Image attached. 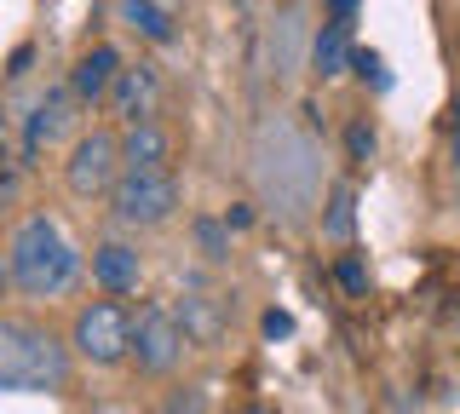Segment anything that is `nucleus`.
<instances>
[{
    "label": "nucleus",
    "mask_w": 460,
    "mask_h": 414,
    "mask_svg": "<svg viewBox=\"0 0 460 414\" xmlns=\"http://www.w3.org/2000/svg\"><path fill=\"white\" fill-rule=\"evenodd\" d=\"M6 265H12V288L23 299H64L81 277V253L64 236V225L47 213L18 219V231L6 242Z\"/></svg>",
    "instance_id": "obj_1"
},
{
    "label": "nucleus",
    "mask_w": 460,
    "mask_h": 414,
    "mask_svg": "<svg viewBox=\"0 0 460 414\" xmlns=\"http://www.w3.org/2000/svg\"><path fill=\"white\" fill-rule=\"evenodd\" d=\"M0 392H69V346L52 328L0 317Z\"/></svg>",
    "instance_id": "obj_2"
},
{
    "label": "nucleus",
    "mask_w": 460,
    "mask_h": 414,
    "mask_svg": "<svg viewBox=\"0 0 460 414\" xmlns=\"http://www.w3.org/2000/svg\"><path fill=\"white\" fill-rule=\"evenodd\" d=\"M69 346L93 368L127 363V357H133V311H127L121 299H93V305H81L75 328H69Z\"/></svg>",
    "instance_id": "obj_3"
},
{
    "label": "nucleus",
    "mask_w": 460,
    "mask_h": 414,
    "mask_svg": "<svg viewBox=\"0 0 460 414\" xmlns=\"http://www.w3.org/2000/svg\"><path fill=\"white\" fill-rule=\"evenodd\" d=\"M110 213L127 231H155V225H167L172 213H179V179H172V167L167 173H133V167H127L110 190Z\"/></svg>",
    "instance_id": "obj_4"
},
{
    "label": "nucleus",
    "mask_w": 460,
    "mask_h": 414,
    "mask_svg": "<svg viewBox=\"0 0 460 414\" xmlns=\"http://www.w3.org/2000/svg\"><path fill=\"white\" fill-rule=\"evenodd\" d=\"M121 173H127L121 138H115L110 127H93V133H81L75 150H69V162H64V184H69V196H81V202H93V196H110Z\"/></svg>",
    "instance_id": "obj_5"
},
{
    "label": "nucleus",
    "mask_w": 460,
    "mask_h": 414,
    "mask_svg": "<svg viewBox=\"0 0 460 414\" xmlns=\"http://www.w3.org/2000/svg\"><path fill=\"white\" fill-rule=\"evenodd\" d=\"M184 346H190V334H184L179 311L144 305L138 317H133V363H138V374H150V380L172 374L179 357H184Z\"/></svg>",
    "instance_id": "obj_6"
},
{
    "label": "nucleus",
    "mask_w": 460,
    "mask_h": 414,
    "mask_svg": "<svg viewBox=\"0 0 460 414\" xmlns=\"http://www.w3.org/2000/svg\"><path fill=\"white\" fill-rule=\"evenodd\" d=\"M104 104H110V116L121 121V127H133V121H155V110H162V75H155L150 64L121 69Z\"/></svg>",
    "instance_id": "obj_7"
},
{
    "label": "nucleus",
    "mask_w": 460,
    "mask_h": 414,
    "mask_svg": "<svg viewBox=\"0 0 460 414\" xmlns=\"http://www.w3.org/2000/svg\"><path fill=\"white\" fill-rule=\"evenodd\" d=\"M93 282H98L104 294H115V299H121V294H138L144 260H138L133 242H115V236L98 242V248H93Z\"/></svg>",
    "instance_id": "obj_8"
},
{
    "label": "nucleus",
    "mask_w": 460,
    "mask_h": 414,
    "mask_svg": "<svg viewBox=\"0 0 460 414\" xmlns=\"http://www.w3.org/2000/svg\"><path fill=\"white\" fill-rule=\"evenodd\" d=\"M121 69H127V64H121V52L98 40V47H86L81 58H75V69H69V87H75V98H81V104H104Z\"/></svg>",
    "instance_id": "obj_9"
},
{
    "label": "nucleus",
    "mask_w": 460,
    "mask_h": 414,
    "mask_svg": "<svg viewBox=\"0 0 460 414\" xmlns=\"http://www.w3.org/2000/svg\"><path fill=\"white\" fill-rule=\"evenodd\" d=\"M121 162L133 173H167L172 167V133L162 121H133L121 133Z\"/></svg>",
    "instance_id": "obj_10"
},
{
    "label": "nucleus",
    "mask_w": 460,
    "mask_h": 414,
    "mask_svg": "<svg viewBox=\"0 0 460 414\" xmlns=\"http://www.w3.org/2000/svg\"><path fill=\"white\" fill-rule=\"evenodd\" d=\"M75 110H81L75 87H52V92H40L35 116H29V150H40V145H58V138H64L69 127H75Z\"/></svg>",
    "instance_id": "obj_11"
},
{
    "label": "nucleus",
    "mask_w": 460,
    "mask_h": 414,
    "mask_svg": "<svg viewBox=\"0 0 460 414\" xmlns=\"http://www.w3.org/2000/svg\"><path fill=\"white\" fill-rule=\"evenodd\" d=\"M351 58H357V47H351V23L328 18L323 30H316V40H311V69H316L323 81H334V75H345V69H351Z\"/></svg>",
    "instance_id": "obj_12"
},
{
    "label": "nucleus",
    "mask_w": 460,
    "mask_h": 414,
    "mask_svg": "<svg viewBox=\"0 0 460 414\" xmlns=\"http://www.w3.org/2000/svg\"><path fill=\"white\" fill-rule=\"evenodd\" d=\"M115 18L127 30H138L144 40H172V12L162 0H115Z\"/></svg>",
    "instance_id": "obj_13"
},
{
    "label": "nucleus",
    "mask_w": 460,
    "mask_h": 414,
    "mask_svg": "<svg viewBox=\"0 0 460 414\" xmlns=\"http://www.w3.org/2000/svg\"><path fill=\"white\" fill-rule=\"evenodd\" d=\"M351 231H357V196H351V184H334L328 190V213H323V236L351 242Z\"/></svg>",
    "instance_id": "obj_14"
},
{
    "label": "nucleus",
    "mask_w": 460,
    "mask_h": 414,
    "mask_svg": "<svg viewBox=\"0 0 460 414\" xmlns=\"http://www.w3.org/2000/svg\"><path fill=\"white\" fill-rule=\"evenodd\" d=\"M179 322H184V334H190V339H213V334H219V317H213V299H184Z\"/></svg>",
    "instance_id": "obj_15"
},
{
    "label": "nucleus",
    "mask_w": 460,
    "mask_h": 414,
    "mask_svg": "<svg viewBox=\"0 0 460 414\" xmlns=\"http://www.w3.org/2000/svg\"><path fill=\"white\" fill-rule=\"evenodd\" d=\"M196 248H201V260H230V225L219 219H196Z\"/></svg>",
    "instance_id": "obj_16"
},
{
    "label": "nucleus",
    "mask_w": 460,
    "mask_h": 414,
    "mask_svg": "<svg viewBox=\"0 0 460 414\" xmlns=\"http://www.w3.org/2000/svg\"><path fill=\"white\" fill-rule=\"evenodd\" d=\"M374 150H380V133H374V121H351V127H345V155H351L357 167L374 162Z\"/></svg>",
    "instance_id": "obj_17"
},
{
    "label": "nucleus",
    "mask_w": 460,
    "mask_h": 414,
    "mask_svg": "<svg viewBox=\"0 0 460 414\" xmlns=\"http://www.w3.org/2000/svg\"><path fill=\"white\" fill-rule=\"evenodd\" d=\"M334 282H340L345 294H368V260H363V253H340Z\"/></svg>",
    "instance_id": "obj_18"
},
{
    "label": "nucleus",
    "mask_w": 460,
    "mask_h": 414,
    "mask_svg": "<svg viewBox=\"0 0 460 414\" xmlns=\"http://www.w3.org/2000/svg\"><path fill=\"white\" fill-rule=\"evenodd\" d=\"M351 69H357V75H363V81H374V87H380V92L392 87V75H385V58H380V52H368V47H363V52H357V58H351Z\"/></svg>",
    "instance_id": "obj_19"
},
{
    "label": "nucleus",
    "mask_w": 460,
    "mask_h": 414,
    "mask_svg": "<svg viewBox=\"0 0 460 414\" xmlns=\"http://www.w3.org/2000/svg\"><path fill=\"white\" fill-rule=\"evenodd\" d=\"M265 334L270 339H288V334H294V317H288V311H265Z\"/></svg>",
    "instance_id": "obj_20"
},
{
    "label": "nucleus",
    "mask_w": 460,
    "mask_h": 414,
    "mask_svg": "<svg viewBox=\"0 0 460 414\" xmlns=\"http://www.w3.org/2000/svg\"><path fill=\"white\" fill-rule=\"evenodd\" d=\"M201 409H208V403H201V392H179L167 403V414H201Z\"/></svg>",
    "instance_id": "obj_21"
},
{
    "label": "nucleus",
    "mask_w": 460,
    "mask_h": 414,
    "mask_svg": "<svg viewBox=\"0 0 460 414\" xmlns=\"http://www.w3.org/2000/svg\"><path fill=\"white\" fill-rule=\"evenodd\" d=\"M225 225H230V231H248V225H253V207H248V202H236V207L225 213Z\"/></svg>",
    "instance_id": "obj_22"
},
{
    "label": "nucleus",
    "mask_w": 460,
    "mask_h": 414,
    "mask_svg": "<svg viewBox=\"0 0 460 414\" xmlns=\"http://www.w3.org/2000/svg\"><path fill=\"white\" fill-rule=\"evenodd\" d=\"M328 12H334L340 23H351V12H357V0H328Z\"/></svg>",
    "instance_id": "obj_23"
},
{
    "label": "nucleus",
    "mask_w": 460,
    "mask_h": 414,
    "mask_svg": "<svg viewBox=\"0 0 460 414\" xmlns=\"http://www.w3.org/2000/svg\"><path fill=\"white\" fill-rule=\"evenodd\" d=\"M12 190H18V179H12V173H0V207L12 202Z\"/></svg>",
    "instance_id": "obj_24"
},
{
    "label": "nucleus",
    "mask_w": 460,
    "mask_h": 414,
    "mask_svg": "<svg viewBox=\"0 0 460 414\" xmlns=\"http://www.w3.org/2000/svg\"><path fill=\"white\" fill-rule=\"evenodd\" d=\"M12 294V265H6V253H0V299Z\"/></svg>",
    "instance_id": "obj_25"
},
{
    "label": "nucleus",
    "mask_w": 460,
    "mask_h": 414,
    "mask_svg": "<svg viewBox=\"0 0 460 414\" xmlns=\"http://www.w3.org/2000/svg\"><path fill=\"white\" fill-rule=\"evenodd\" d=\"M455 155H460V110H455Z\"/></svg>",
    "instance_id": "obj_26"
},
{
    "label": "nucleus",
    "mask_w": 460,
    "mask_h": 414,
    "mask_svg": "<svg viewBox=\"0 0 460 414\" xmlns=\"http://www.w3.org/2000/svg\"><path fill=\"white\" fill-rule=\"evenodd\" d=\"M0 173H6V145H0Z\"/></svg>",
    "instance_id": "obj_27"
},
{
    "label": "nucleus",
    "mask_w": 460,
    "mask_h": 414,
    "mask_svg": "<svg viewBox=\"0 0 460 414\" xmlns=\"http://www.w3.org/2000/svg\"><path fill=\"white\" fill-rule=\"evenodd\" d=\"M236 414H265V409H236Z\"/></svg>",
    "instance_id": "obj_28"
}]
</instances>
